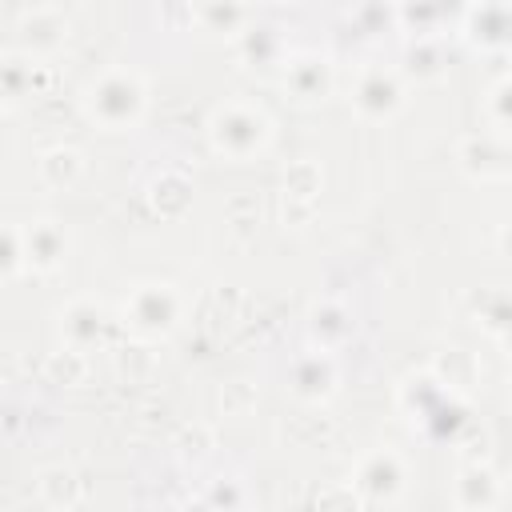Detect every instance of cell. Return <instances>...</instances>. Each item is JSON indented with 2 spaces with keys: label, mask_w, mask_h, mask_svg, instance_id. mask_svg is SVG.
<instances>
[{
  "label": "cell",
  "mask_w": 512,
  "mask_h": 512,
  "mask_svg": "<svg viewBox=\"0 0 512 512\" xmlns=\"http://www.w3.org/2000/svg\"><path fill=\"white\" fill-rule=\"evenodd\" d=\"M320 164L316 160H296L288 164L284 172V200H300V204H312L316 192H320Z\"/></svg>",
  "instance_id": "cell-18"
},
{
  "label": "cell",
  "mask_w": 512,
  "mask_h": 512,
  "mask_svg": "<svg viewBox=\"0 0 512 512\" xmlns=\"http://www.w3.org/2000/svg\"><path fill=\"white\" fill-rule=\"evenodd\" d=\"M36 92V64L28 56H0V100L20 104Z\"/></svg>",
  "instance_id": "cell-16"
},
{
  "label": "cell",
  "mask_w": 512,
  "mask_h": 512,
  "mask_svg": "<svg viewBox=\"0 0 512 512\" xmlns=\"http://www.w3.org/2000/svg\"><path fill=\"white\" fill-rule=\"evenodd\" d=\"M180 312H184V296L176 292V284H164V280L136 284L124 300V308H120L124 328H132L140 340L168 336L180 324Z\"/></svg>",
  "instance_id": "cell-3"
},
{
  "label": "cell",
  "mask_w": 512,
  "mask_h": 512,
  "mask_svg": "<svg viewBox=\"0 0 512 512\" xmlns=\"http://www.w3.org/2000/svg\"><path fill=\"white\" fill-rule=\"evenodd\" d=\"M460 168L472 180H504L508 176V148L500 136L472 132L460 140Z\"/></svg>",
  "instance_id": "cell-8"
},
{
  "label": "cell",
  "mask_w": 512,
  "mask_h": 512,
  "mask_svg": "<svg viewBox=\"0 0 512 512\" xmlns=\"http://www.w3.org/2000/svg\"><path fill=\"white\" fill-rule=\"evenodd\" d=\"M24 272V236L20 224L0 220V280H12Z\"/></svg>",
  "instance_id": "cell-20"
},
{
  "label": "cell",
  "mask_w": 512,
  "mask_h": 512,
  "mask_svg": "<svg viewBox=\"0 0 512 512\" xmlns=\"http://www.w3.org/2000/svg\"><path fill=\"white\" fill-rule=\"evenodd\" d=\"M40 496L52 504V508H72V504H80L84 500V480L72 472V468H44L40 472Z\"/></svg>",
  "instance_id": "cell-17"
},
{
  "label": "cell",
  "mask_w": 512,
  "mask_h": 512,
  "mask_svg": "<svg viewBox=\"0 0 512 512\" xmlns=\"http://www.w3.org/2000/svg\"><path fill=\"white\" fill-rule=\"evenodd\" d=\"M208 140L228 160H252L272 140V120L248 100H224L208 116Z\"/></svg>",
  "instance_id": "cell-2"
},
{
  "label": "cell",
  "mask_w": 512,
  "mask_h": 512,
  "mask_svg": "<svg viewBox=\"0 0 512 512\" xmlns=\"http://www.w3.org/2000/svg\"><path fill=\"white\" fill-rule=\"evenodd\" d=\"M348 332H352V324H348V312L340 304L324 300V304L312 308V316H308V340H312L316 352H336L348 340Z\"/></svg>",
  "instance_id": "cell-12"
},
{
  "label": "cell",
  "mask_w": 512,
  "mask_h": 512,
  "mask_svg": "<svg viewBox=\"0 0 512 512\" xmlns=\"http://www.w3.org/2000/svg\"><path fill=\"white\" fill-rule=\"evenodd\" d=\"M408 488V468L400 460V452L392 448H372L356 460L352 472V492L360 496V504H396Z\"/></svg>",
  "instance_id": "cell-4"
},
{
  "label": "cell",
  "mask_w": 512,
  "mask_h": 512,
  "mask_svg": "<svg viewBox=\"0 0 512 512\" xmlns=\"http://www.w3.org/2000/svg\"><path fill=\"white\" fill-rule=\"evenodd\" d=\"M148 108V88L144 76L132 68H104L88 88H84V112L92 124L104 132H128L144 120Z\"/></svg>",
  "instance_id": "cell-1"
},
{
  "label": "cell",
  "mask_w": 512,
  "mask_h": 512,
  "mask_svg": "<svg viewBox=\"0 0 512 512\" xmlns=\"http://www.w3.org/2000/svg\"><path fill=\"white\" fill-rule=\"evenodd\" d=\"M24 236V268L32 272H56L68 256V236L56 220H32L20 228Z\"/></svg>",
  "instance_id": "cell-7"
},
{
  "label": "cell",
  "mask_w": 512,
  "mask_h": 512,
  "mask_svg": "<svg viewBox=\"0 0 512 512\" xmlns=\"http://www.w3.org/2000/svg\"><path fill=\"white\" fill-rule=\"evenodd\" d=\"M60 332H64L68 348L88 352V348L100 340V332H104V308H100L92 296L72 300V304L60 312Z\"/></svg>",
  "instance_id": "cell-10"
},
{
  "label": "cell",
  "mask_w": 512,
  "mask_h": 512,
  "mask_svg": "<svg viewBox=\"0 0 512 512\" xmlns=\"http://www.w3.org/2000/svg\"><path fill=\"white\" fill-rule=\"evenodd\" d=\"M408 100V88L400 80V72L384 68V64H368L356 72L352 80V108L364 120H392Z\"/></svg>",
  "instance_id": "cell-5"
},
{
  "label": "cell",
  "mask_w": 512,
  "mask_h": 512,
  "mask_svg": "<svg viewBox=\"0 0 512 512\" xmlns=\"http://www.w3.org/2000/svg\"><path fill=\"white\" fill-rule=\"evenodd\" d=\"M84 176V156L76 152V148H48L44 156H40V180L48 184V188H72L76 180Z\"/></svg>",
  "instance_id": "cell-15"
},
{
  "label": "cell",
  "mask_w": 512,
  "mask_h": 512,
  "mask_svg": "<svg viewBox=\"0 0 512 512\" xmlns=\"http://www.w3.org/2000/svg\"><path fill=\"white\" fill-rule=\"evenodd\" d=\"M448 400V388L436 376H412L400 384V408L412 420H432V412H440Z\"/></svg>",
  "instance_id": "cell-14"
},
{
  "label": "cell",
  "mask_w": 512,
  "mask_h": 512,
  "mask_svg": "<svg viewBox=\"0 0 512 512\" xmlns=\"http://www.w3.org/2000/svg\"><path fill=\"white\" fill-rule=\"evenodd\" d=\"M316 512H360V496L352 492V484H332L320 492Z\"/></svg>",
  "instance_id": "cell-21"
},
{
  "label": "cell",
  "mask_w": 512,
  "mask_h": 512,
  "mask_svg": "<svg viewBox=\"0 0 512 512\" xmlns=\"http://www.w3.org/2000/svg\"><path fill=\"white\" fill-rule=\"evenodd\" d=\"M212 500H216V508H224V512H232V500H244V488H240L236 480H228V484H216V492H212Z\"/></svg>",
  "instance_id": "cell-23"
},
{
  "label": "cell",
  "mask_w": 512,
  "mask_h": 512,
  "mask_svg": "<svg viewBox=\"0 0 512 512\" xmlns=\"http://www.w3.org/2000/svg\"><path fill=\"white\" fill-rule=\"evenodd\" d=\"M500 492H504L500 476L492 468H484V464H468L460 472V480H456V504L464 512H492L500 504Z\"/></svg>",
  "instance_id": "cell-11"
},
{
  "label": "cell",
  "mask_w": 512,
  "mask_h": 512,
  "mask_svg": "<svg viewBox=\"0 0 512 512\" xmlns=\"http://www.w3.org/2000/svg\"><path fill=\"white\" fill-rule=\"evenodd\" d=\"M408 64H412L416 76H436V72H440V52H436L428 40H420V44L408 48Z\"/></svg>",
  "instance_id": "cell-22"
},
{
  "label": "cell",
  "mask_w": 512,
  "mask_h": 512,
  "mask_svg": "<svg viewBox=\"0 0 512 512\" xmlns=\"http://www.w3.org/2000/svg\"><path fill=\"white\" fill-rule=\"evenodd\" d=\"M240 56L256 68H268V64H276L280 60V36L272 32V28H244L240 32Z\"/></svg>",
  "instance_id": "cell-19"
},
{
  "label": "cell",
  "mask_w": 512,
  "mask_h": 512,
  "mask_svg": "<svg viewBox=\"0 0 512 512\" xmlns=\"http://www.w3.org/2000/svg\"><path fill=\"white\" fill-rule=\"evenodd\" d=\"M20 32H24V44H28L32 52H52V48L64 44L68 20H64L56 8H32V12H24Z\"/></svg>",
  "instance_id": "cell-13"
},
{
  "label": "cell",
  "mask_w": 512,
  "mask_h": 512,
  "mask_svg": "<svg viewBox=\"0 0 512 512\" xmlns=\"http://www.w3.org/2000/svg\"><path fill=\"white\" fill-rule=\"evenodd\" d=\"M284 88L300 100V104H316L332 92V64L324 56H296L284 68Z\"/></svg>",
  "instance_id": "cell-9"
},
{
  "label": "cell",
  "mask_w": 512,
  "mask_h": 512,
  "mask_svg": "<svg viewBox=\"0 0 512 512\" xmlns=\"http://www.w3.org/2000/svg\"><path fill=\"white\" fill-rule=\"evenodd\" d=\"M288 384H292L296 400H304V404H324V400L336 392V384H340V368H336L332 352H316V348H312V352H304V356L292 364Z\"/></svg>",
  "instance_id": "cell-6"
}]
</instances>
